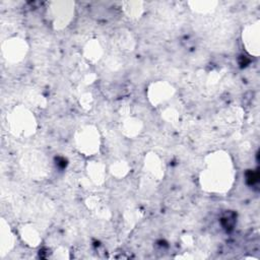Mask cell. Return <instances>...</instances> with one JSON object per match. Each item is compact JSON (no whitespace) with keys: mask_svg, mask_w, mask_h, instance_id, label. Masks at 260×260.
I'll use <instances>...</instances> for the list:
<instances>
[{"mask_svg":"<svg viewBox=\"0 0 260 260\" xmlns=\"http://www.w3.org/2000/svg\"><path fill=\"white\" fill-rule=\"evenodd\" d=\"M207 168L201 175L202 186L213 192L229 190L233 182V169L228 154L214 153L209 155Z\"/></svg>","mask_w":260,"mask_h":260,"instance_id":"obj_1","label":"cell"},{"mask_svg":"<svg viewBox=\"0 0 260 260\" xmlns=\"http://www.w3.org/2000/svg\"><path fill=\"white\" fill-rule=\"evenodd\" d=\"M10 129L16 135H30L35 131V118L25 109L18 108L10 115Z\"/></svg>","mask_w":260,"mask_h":260,"instance_id":"obj_2","label":"cell"},{"mask_svg":"<svg viewBox=\"0 0 260 260\" xmlns=\"http://www.w3.org/2000/svg\"><path fill=\"white\" fill-rule=\"evenodd\" d=\"M76 144L78 149L86 155L95 153L99 150L100 144L98 131L91 126L83 127L76 135Z\"/></svg>","mask_w":260,"mask_h":260,"instance_id":"obj_3","label":"cell"},{"mask_svg":"<svg viewBox=\"0 0 260 260\" xmlns=\"http://www.w3.org/2000/svg\"><path fill=\"white\" fill-rule=\"evenodd\" d=\"M243 43L246 47V50L254 55L258 56L259 54V25L258 22L248 25L243 30Z\"/></svg>","mask_w":260,"mask_h":260,"instance_id":"obj_4","label":"cell"},{"mask_svg":"<svg viewBox=\"0 0 260 260\" xmlns=\"http://www.w3.org/2000/svg\"><path fill=\"white\" fill-rule=\"evenodd\" d=\"M53 5L52 11L55 25H67L73 12V4L71 2H54Z\"/></svg>","mask_w":260,"mask_h":260,"instance_id":"obj_5","label":"cell"},{"mask_svg":"<svg viewBox=\"0 0 260 260\" xmlns=\"http://www.w3.org/2000/svg\"><path fill=\"white\" fill-rule=\"evenodd\" d=\"M27 157L25 158V167H26V172L30 176H38L42 177L46 173V160L41 153H36V152H29L27 153Z\"/></svg>","mask_w":260,"mask_h":260,"instance_id":"obj_6","label":"cell"},{"mask_svg":"<svg viewBox=\"0 0 260 260\" xmlns=\"http://www.w3.org/2000/svg\"><path fill=\"white\" fill-rule=\"evenodd\" d=\"M150 89V100L153 104H158L168 100L174 92V89L169 84L164 82L153 84V88Z\"/></svg>","mask_w":260,"mask_h":260,"instance_id":"obj_7","label":"cell"},{"mask_svg":"<svg viewBox=\"0 0 260 260\" xmlns=\"http://www.w3.org/2000/svg\"><path fill=\"white\" fill-rule=\"evenodd\" d=\"M7 56L10 54L11 60H18L21 59L22 55L24 54V43L21 40H12V42L7 43Z\"/></svg>","mask_w":260,"mask_h":260,"instance_id":"obj_8","label":"cell"},{"mask_svg":"<svg viewBox=\"0 0 260 260\" xmlns=\"http://www.w3.org/2000/svg\"><path fill=\"white\" fill-rule=\"evenodd\" d=\"M88 175H90L91 180L93 182L99 184L102 183L104 181V176H105L104 166L99 162L90 164V166H88Z\"/></svg>","mask_w":260,"mask_h":260,"instance_id":"obj_9","label":"cell"},{"mask_svg":"<svg viewBox=\"0 0 260 260\" xmlns=\"http://www.w3.org/2000/svg\"><path fill=\"white\" fill-rule=\"evenodd\" d=\"M124 126H123V131L130 136H134L139 133L141 129V124L140 121L136 119H127L124 121Z\"/></svg>","mask_w":260,"mask_h":260,"instance_id":"obj_10","label":"cell"},{"mask_svg":"<svg viewBox=\"0 0 260 260\" xmlns=\"http://www.w3.org/2000/svg\"><path fill=\"white\" fill-rule=\"evenodd\" d=\"M23 239L28 243V245H31V246H37L38 243L40 242V237H39V234L37 233V231L32 228H25L23 230Z\"/></svg>","mask_w":260,"mask_h":260,"instance_id":"obj_11","label":"cell"},{"mask_svg":"<svg viewBox=\"0 0 260 260\" xmlns=\"http://www.w3.org/2000/svg\"><path fill=\"white\" fill-rule=\"evenodd\" d=\"M86 51V58L89 60H96L100 58L102 51L99 43H89L88 46L85 48Z\"/></svg>","mask_w":260,"mask_h":260,"instance_id":"obj_12","label":"cell"},{"mask_svg":"<svg viewBox=\"0 0 260 260\" xmlns=\"http://www.w3.org/2000/svg\"><path fill=\"white\" fill-rule=\"evenodd\" d=\"M126 4L129 7H131V10L128 11V14L132 15L131 17H139V15L142 11V3L141 2H127Z\"/></svg>","mask_w":260,"mask_h":260,"instance_id":"obj_13","label":"cell"},{"mask_svg":"<svg viewBox=\"0 0 260 260\" xmlns=\"http://www.w3.org/2000/svg\"><path fill=\"white\" fill-rule=\"evenodd\" d=\"M112 173L116 176H124L127 173V166L120 161L119 164H116L112 167Z\"/></svg>","mask_w":260,"mask_h":260,"instance_id":"obj_14","label":"cell"}]
</instances>
